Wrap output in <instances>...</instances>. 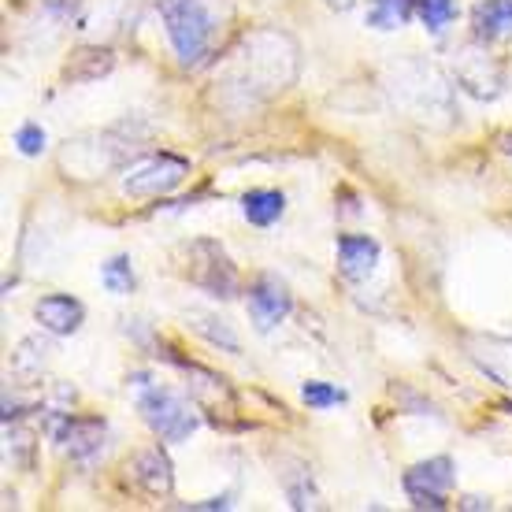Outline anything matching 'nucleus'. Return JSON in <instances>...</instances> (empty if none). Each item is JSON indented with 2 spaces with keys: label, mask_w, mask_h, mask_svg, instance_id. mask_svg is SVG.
<instances>
[{
  "label": "nucleus",
  "mask_w": 512,
  "mask_h": 512,
  "mask_svg": "<svg viewBox=\"0 0 512 512\" xmlns=\"http://www.w3.org/2000/svg\"><path fill=\"white\" fill-rule=\"evenodd\" d=\"M501 149H505V153L512 156V134H505V138H501Z\"/></svg>",
  "instance_id": "obj_23"
},
{
  "label": "nucleus",
  "mask_w": 512,
  "mask_h": 512,
  "mask_svg": "<svg viewBox=\"0 0 512 512\" xmlns=\"http://www.w3.org/2000/svg\"><path fill=\"white\" fill-rule=\"evenodd\" d=\"M416 12V0H372L368 4V26L372 30H401Z\"/></svg>",
  "instance_id": "obj_15"
},
{
  "label": "nucleus",
  "mask_w": 512,
  "mask_h": 512,
  "mask_svg": "<svg viewBox=\"0 0 512 512\" xmlns=\"http://www.w3.org/2000/svg\"><path fill=\"white\" fill-rule=\"evenodd\" d=\"M190 179V160L175 153H149L123 171L127 197H164Z\"/></svg>",
  "instance_id": "obj_3"
},
{
  "label": "nucleus",
  "mask_w": 512,
  "mask_h": 512,
  "mask_svg": "<svg viewBox=\"0 0 512 512\" xmlns=\"http://www.w3.org/2000/svg\"><path fill=\"white\" fill-rule=\"evenodd\" d=\"M468 357L475 360V368L487 375L490 383L512 390V338L472 334V338H468Z\"/></svg>",
  "instance_id": "obj_8"
},
{
  "label": "nucleus",
  "mask_w": 512,
  "mask_h": 512,
  "mask_svg": "<svg viewBox=\"0 0 512 512\" xmlns=\"http://www.w3.org/2000/svg\"><path fill=\"white\" fill-rule=\"evenodd\" d=\"M15 149L23 156H41L45 153V130L38 123H23V127L15 130Z\"/></svg>",
  "instance_id": "obj_20"
},
{
  "label": "nucleus",
  "mask_w": 512,
  "mask_h": 512,
  "mask_svg": "<svg viewBox=\"0 0 512 512\" xmlns=\"http://www.w3.org/2000/svg\"><path fill=\"white\" fill-rule=\"evenodd\" d=\"M357 0H327V8H334V12H349Z\"/></svg>",
  "instance_id": "obj_22"
},
{
  "label": "nucleus",
  "mask_w": 512,
  "mask_h": 512,
  "mask_svg": "<svg viewBox=\"0 0 512 512\" xmlns=\"http://www.w3.org/2000/svg\"><path fill=\"white\" fill-rule=\"evenodd\" d=\"M461 509H490V498H464Z\"/></svg>",
  "instance_id": "obj_21"
},
{
  "label": "nucleus",
  "mask_w": 512,
  "mask_h": 512,
  "mask_svg": "<svg viewBox=\"0 0 512 512\" xmlns=\"http://www.w3.org/2000/svg\"><path fill=\"white\" fill-rule=\"evenodd\" d=\"M101 282L108 294L116 297H127L134 294V286H138V279H134V268H130L127 256H112V260H104L101 264Z\"/></svg>",
  "instance_id": "obj_16"
},
{
  "label": "nucleus",
  "mask_w": 512,
  "mask_h": 512,
  "mask_svg": "<svg viewBox=\"0 0 512 512\" xmlns=\"http://www.w3.org/2000/svg\"><path fill=\"white\" fill-rule=\"evenodd\" d=\"M294 308V297L286 290V282H279L275 275H260L249 290V320L260 334L275 331Z\"/></svg>",
  "instance_id": "obj_7"
},
{
  "label": "nucleus",
  "mask_w": 512,
  "mask_h": 512,
  "mask_svg": "<svg viewBox=\"0 0 512 512\" xmlns=\"http://www.w3.org/2000/svg\"><path fill=\"white\" fill-rule=\"evenodd\" d=\"M472 34L479 45L512 38V0H479L472 8Z\"/></svg>",
  "instance_id": "obj_13"
},
{
  "label": "nucleus",
  "mask_w": 512,
  "mask_h": 512,
  "mask_svg": "<svg viewBox=\"0 0 512 512\" xmlns=\"http://www.w3.org/2000/svg\"><path fill=\"white\" fill-rule=\"evenodd\" d=\"M156 12L164 19L167 41L186 67H197L212 49L216 15L205 0H156Z\"/></svg>",
  "instance_id": "obj_1"
},
{
  "label": "nucleus",
  "mask_w": 512,
  "mask_h": 512,
  "mask_svg": "<svg viewBox=\"0 0 512 512\" xmlns=\"http://www.w3.org/2000/svg\"><path fill=\"white\" fill-rule=\"evenodd\" d=\"M301 397H305L308 409H331V405H342V401H346L342 390H334L331 383H316V379L301 386Z\"/></svg>",
  "instance_id": "obj_19"
},
{
  "label": "nucleus",
  "mask_w": 512,
  "mask_h": 512,
  "mask_svg": "<svg viewBox=\"0 0 512 512\" xmlns=\"http://www.w3.org/2000/svg\"><path fill=\"white\" fill-rule=\"evenodd\" d=\"M190 282L216 297L238 294V271H234L231 256L223 253L216 242H193L190 245Z\"/></svg>",
  "instance_id": "obj_6"
},
{
  "label": "nucleus",
  "mask_w": 512,
  "mask_h": 512,
  "mask_svg": "<svg viewBox=\"0 0 512 512\" xmlns=\"http://www.w3.org/2000/svg\"><path fill=\"white\" fill-rule=\"evenodd\" d=\"M501 409H505V412L512 416V397H509V401H501Z\"/></svg>",
  "instance_id": "obj_24"
},
{
  "label": "nucleus",
  "mask_w": 512,
  "mask_h": 512,
  "mask_svg": "<svg viewBox=\"0 0 512 512\" xmlns=\"http://www.w3.org/2000/svg\"><path fill=\"white\" fill-rule=\"evenodd\" d=\"M138 386V412L149 423V431L164 442H186L197 431V412L186 397H179L167 386H153L145 375H134Z\"/></svg>",
  "instance_id": "obj_2"
},
{
  "label": "nucleus",
  "mask_w": 512,
  "mask_h": 512,
  "mask_svg": "<svg viewBox=\"0 0 512 512\" xmlns=\"http://www.w3.org/2000/svg\"><path fill=\"white\" fill-rule=\"evenodd\" d=\"M457 483V472H453V461L449 457H431V461L412 464L401 487L409 494L412 509H431L442 512L449 509V490Z\"/></svg>",
  "instance_id": "obj_4"
},
{
  "label": "nucleus",
  "mask_w": 512,
  "mask_h": 512,
  "mask_svg": "<svg viewBox=\"0 0 512 512\" xmlns=\"http://www.w3.org/2000/svg\"><path fill=\"white\" fill-rule=\"evenodd\" d=\"M457 82L464 93H472L479 101H494L505 90V71H501L487 52H464L457 64Z\"/></svg>",
  "instance_id": "obj_9"
},
{
  "label": "nucleus",
  "mask_w": 512,
  "mask_h": 512,
  "mask_svg": "<svg viewBox=\"0 0 512 512\" xmlns=\"http://www.w3.org/2000/svg\"><path fill=\"white\" fill-rule=\"evenodd\" d=\"M416 12L431 34H442L457 19V0H416Z\"/></svg>",
  "instance_id": "obj_18"
},
{
  "label": "nucleus",
  "mask_w": 512,
  "mask_h": 512,
  "mask_svg": "<svg viewBox=\"0 0 512 512\" xmlns=\"http://www.w3.org/2000/svg\"><path fill=\"white\" fill-rule=\"evenodd\" d=\"M104 435H108V423L97 416H67V412L49 416V438L60 442V449L78 464H90L101 453Z\"/></svg>",
  "instance_id": "obj_5"
},
{
  "label": "nucleus",
  "mask_w": 512,
  "mask_h": 512,
  "mask_svg": "<svg viewBox=\"0 0 512 512\" xmlns=\"http://www.w3.org/2000/svg\"><path fill=\"white\" fill-rule=\"evenodd\" d=\"M282 212H286V197L279 190H249L242 197V216L253 223V227H271L279 223Z\"/></svg>",
  "instance_id": "obj_14"
},
{
  "label": "nucleus",
  "mask_w": 512,
  "mask_h": 512,
  "mask_svg": "<svg viewBox=\"0 0 512 512\" xmlns=\"http://www.w3.org/2000/svg\"><path fill=\"white\" fill-rule=\"evenodd\" d=\"M130 475L149 498H171V490H175V468H171L160 446H149L145 453H138L130 464Z\"/></svg>",
  "instance_id": "obj_10"
},
{
  "label": "nucleus",
  "mask_w": 512,
  "mask_h": 512,
  "mask_svg": "<svg viewBox=\"0 0 512 512\" xmlns=\"http://www.w3.org/2000/svg\"><path fill=\"white\" fill-rule=\"evenodd\" d=\"M334 249H338V271H342L349 282L368 279L375 271V264H379V253H383L379 242L368 238V234H342Z\"/></svg>",
  "instance_id": "obj_11"
},
{
  "label": "nucleus",
  "mask_w": 512,
  "mask_h": 512,
  "mask_svg": "<svg viewBox=\"0 0 512 512\" xmlns=\"http://www.w3.org/2000/svg\"><path fill=\"white\" fill-rule=\"evenodd\" d=\"M34 316H38V323L49 334H56V338H67V334H75L78 327H82V320H86V308H82V301H78V297H71V294H49V297H41L38 305H34Z\"/></svg>",
  "instance_id": "obj_12"
},
{
  "label": "nucleus",
  "mask_w": 512,
  "mask_h": 512,
  "mask_svg": "<svg viewBox=\"0 0 512 512\" xmlns=\"http://www.w3.org/2000/svg\"><path fill=\"white\" fill-rule=\"evenodd\" d=\"M190 320H193V331L197 334H205L212 346H223L227 353H238V338L231 334V327L223 320H216V316H208V312H190Z\"/></svg>",
  "instance_id": "obj_17"
}]
</instances>
